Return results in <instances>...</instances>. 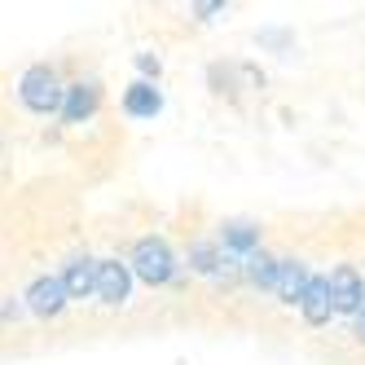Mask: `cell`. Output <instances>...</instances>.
Here are the masks:
<instances>
[{"instance_id":"8fae6325","label":"cell","mask_w":365,"mask_h":365,"mask_svg":"<svg viewBox=\"0 0 365 365\" xmlns=\"http://www.w3.org/2000/svg\"><path fill=\"white\" fill-rule=\"evenodd\" d=\"M277 264H282V259H277V255H269L264 247H259L255 255H247V259H242V282H247V286H255V291H269V295H273V291H277Z\"/></svg>"},{"instance_id":"2e32d148","label":"cell","mask_w":365,"mask_h":365,"mask_svg":"<svg viewBox=\"0 0 365 365\" xmlns=\"http://www.w3.org/2000/svg\"><path fill=\"white\" fill-rule=\"evenodd\" d=\"M194 14L198 18H212V14H220V5H194Z\"/></svg>"},{"instance_id":"ba28073f","label":"cell","mask_w":365,"mask_h":365,"mask_svg":"<svg viewBox=\"0 0 365 365\" xmlns=\"http://www.w3.org/2000/svg\"><path fill=\"white\" fill-rule=\"evenodd\" d=\"M299 317H304L308 326H326V322L334 317V304H330V273H312L308 291H304V299H299Z\"/></svg>"},{"instance_id":"277c9868","label":"cell","mask_w":365,"mask_h":365,"mask_svg":"<svg viewBox=\"0 0 365 365\" xmlns=\"http://www.w3.org/2000/svg\"><path fill=\"white\" fill-rule=\"evenodd\" d=\"M22 304H27V312H36V317H62L71 299H66V286H62L58 273H40V277L27 286Z\"/></svg>"},{"instance_id":"6da1fadb","label":"cell","mask_w":365,"mask_h":365,"mask_svg":"<svg viewBox=\"0 0 365 365\" xmlns=\"http://www.w3.org/2000/svg\"><path fill=\"white\" fill-rule=\"evenodd\" d=\"M62 97H66V84L58 80L53 66L36 62V66L22 71V80H18V101H22L31 115H62Z\"/></svg>"},{"instance_id":"30bf717a","label":"cell","mask_w":365,"mask_h":365,"mask_svg":"<svg viewBox=\"0 0 365 365\" xmlns=\"http://www.w3.org/2000/svg\"><path fill=\"white\" fill-rule=\"evenodd\" d=\"M58 277H62V286H66V299H88V295L97 291V259H93V255H75Z\"/></svg>"},{"instance_id":"7a4b0ae2","label":"cell","mask_w":365,"mask_h":365,"mask_svg":"<svg viewBox=\"0 0 365 365\" xmlns=\"http://www.w3.org/2000/svg\"><path fill=\"white\" fill-rule=\"evenodd\" d=\"M128 269L145 286H168L180 277V264H176V255L163 238H137L133 251H128Z\"/></svg>"},{"instance_id":"5b68a950","label":"cell","mask_w":365,"mask_h":365,"mask_svg":"<svg viewBox=\"0 0 365 365\" xmlns=\"http://www.w3.org/2000/svg\"><path fill=\"white\" fill-rule=\"evenodd\" d=\"M330 304H334V312H361V304H365V277H361V269L356 264H339L334 273H330Z\"/></svg>"},{"instance_id":"52a82bcc","label":"cell","mask_w":365,"mask_h":365,"mask_svg":"<svg viewBox=\"0 0 365 365\" xmlns=\"http://www.w3.org/2000/svg\"><path fill=\"white\" fill-rule=\"evenodd\" d=\"M216 242H220V251H225V255L247 259V255H255V251H259V225H255V220H220Z\"/></svg>"},{"instance_id":"7c38bea8","label":"cell","mask_w":365,"mask_h":365,"mask_svg":"<svg viewBox=\"0 0 365 365\" xmlns=\"http://www.w3.org/2000/svg\"><path fill=\"white\" fill-rule=\"evenodd\" d=\"M123 110L133 119H154L163 110V93L154 88L150 80H137V84H128V93H123Z\"/></svg>"},{"instance_id":"4fadbf2b","label":"cell","mask_w":365,"mask_h":365,"mask_svg":"<svg viewBox=\"0 0 365 365\" xmlns=\"http://www.w3.org/2000/svg\"><path fill=\"white\" fill-rule=\"evenodd\" d=\"M190 273H198V277H216V269H220V259H225V251H220V242L216 238H198L194 247H190Z\"/></svg>"},{"instance_id":"8992f818","label":"cell","mask_w":365,"mask_h":365,"mask_svg":"<svg viewBox=\"0 0 365 365\" xmlns=\"http://www.w3.org/2000/svg\"><path fill=\"white\" fill-rule=\"evenodd\" d=\"M97 110H101V88H97L93 80H75V84H66V97H62V123H88Z\"/></svg>"},{"instance_id":"9a60e30c","label":"cell","mask_w":365,"mask_h":365,"mask_svg":"<svg viewBox=\"0 0 365 365\" xmlns=\"http://www.w3.org/2000/svg\"><path fill=\"white\" fill-rule=\"evenodd\" d=\"M137 71H141L145 80L154 84V80H159V71H163V66H159V58H154V53H137Z\"/></svg>"},{"instance_id":"e0dca14e","label":"cell","mask_w":365,"mask_h":365,"mask_svg":"<svg viewBox=\"0 0 365 365\" xmlns=\"http://www.w3.org/2000/svg\"><path fill=\"white\" fill-rule=\"evenodd\" d=\"M356 339L365 344V304H361V312H356Z\"/></svg>"},{"instance_id":"9c48e42d","label":"cell","mask_w":365,"mask_h":365,"mask_svg":"<svg viewBox=\"0 0 365 365\" xmlns=\"http://www.w3.org/2000/svg\"><path fill=\"white\" fill-rule=\"evenodd\" d=\"M308 282H312V269L304 264V259H295V255H286L282 264H277V299L282 304H295L299 308V299H304V291H308Z\"/></svg>"},{"instance_id":"5bb4252c","label":"cell","mask_w":365,"mask_h":365,"mask_svg":"<svg viewBox=\"0 0 365 365\" xmlns=\"http://www.w3.org/2000/svg\"><path fill=\"white\" fill-rule=\"evenodd\" d=\"M22 312H27V304H22V295L14 299H5V304H0V322H22Z\"/></svg>"},{"instance_id":"3957f363","label":"cell","mask_w":365,"mask_h":365,"mask_svg":"<svg viewBox=\"0 0 365 365\" xmlns=\"http://www.w3.org/2000/svg\"><path fill=\"white\" fill-rule=\"evenodd\" d=\"M106 308H123L128 295H133V269L128 259H97V291H93Z\"/></svg>"}]
</instances>
